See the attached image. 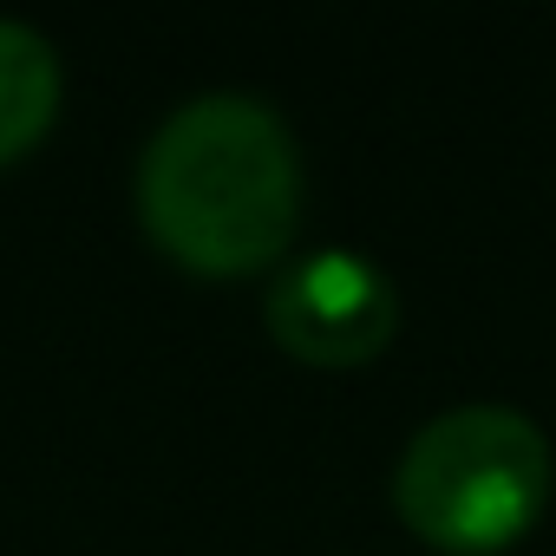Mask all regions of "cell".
Wrapping results in <instances>:
<instances>
[{
    "label": "cell",
    "instance_id": "7a4b0ae2",
    "mask_svg": "<svg viewBox=\"0 0 556 556\" xmlns=\"http://www.w3.org/2000/svg\"><path fill=\"white\" fill-rule=\"evenodd\" d=\"M549 491L556 452L543 426L497 400L432 413L393 465L400 523L445 556H497L523 543L543 523Z\"/></svg>",
    "mask_w": 556,
    "mask_h": 556
},
{
    "label": "cell",
    "instance_id": "6da1fadb",
    "mask_svg": "<svg viewBox=\"0 0 556 556\" xmlns=\"http://www.w3.org/2000/svg\"><path fill=\"white\" fill-rule=\"evenodd\" d=\"M151 249L203 282L289 262L302 229V144L255 92H197L144 144L131 177Z\"/></svg>",
    "mask_w": 556,
    "mask_h": 556
},
{
    "label": "cell",
    "instance_id": "3957f363",
    "mask_svg": "<svg viewBox=\"0 0 556 556\" xmlns=\"http://www.w3.org/2000/svg\"><path fill=\"white\" fill-rule=\"evenodd\" d=\"M268 341L315 374L374 367L400 334V289L361 249H308L275 268L262 295Z\"/></svg>",
    "mask_w": 556,
    "mask_h": 556
},
{
    "label": "cell",
    "instance_id": "277c9868",
    "mask_svg": "<svg viewBox=\"0 0 556 556\" xmlns=\"http://www.w3.org/2000/svg\"><path fill=\"white\" fill-rule=\"evenodd\" d=\"M60 99H66V73L53 40L27 21H0V170L21 164L53 131Z\"/></svg>",
    "mask_w": 556,
    "mask_h": 556
}]
</instances>
